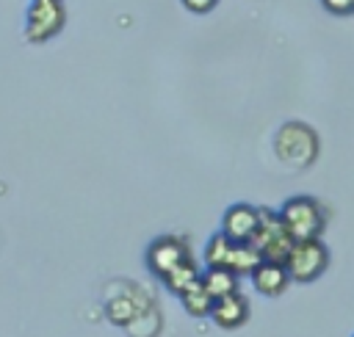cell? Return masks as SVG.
<instances>
[{
    "mask_svg": "<svg viewBox=\"0 0 354 337\" xmlns=\"http://www.w3.org/2000/svg\"><path fill=\"white\" fill-rule=\"evenodd\" d=\"M124 331H127V337H158V331H160V312H158V307L152 304L149 309H144Z\"/></svg>",
    "mask_w": 354,
    "mask_h": 337,
    "instance_id": "obj_16",
    "label": "cell"
},
{
    "mask_svg": "<svg viewBox=\"0 0 354 337\" xmlns=\"http://www.w3.org/2000/svg\"><path fill=\"white\" fill-rule=\"evenodd\" d=\"M257 227H260V207L249 202H235L221 215V232L235 243H252Z\"/></svg>",
    "mask_w": 354,
    "mask_h": 337,
    "instance_id": "obj_8",
    "label": "cell"
},
{
    "mask_svg": "<svg viewBox=\"0 0 354 337\" xmlns=\"http://www.w3.org/2000/svg\"><path fill=\"white\" fill-rule=\"evenodd\" d=\"M61 3H66V0H61Z\"/></svg>",
    "mask_w": 354,
    "mask_h": 337,
    "instance_id": "obj_19",
    "label": "cell"
},
{
    "mask_svg": "<svg viewBox=\"0 0 354 337\" xmlns=\"http://www.w3.org/2000/svg\"><path fill=\"white\" fill-rule=\"evenodd\" d=\"M180 301H183L185 312L194 315V318H207L213 312V304H216V298L207 293V287L202 285V279L196 285H191L185 293H180Z\"/></svg>",
    "mask_w": 354,
    "mask_h": 337,
    "instance_id": "obj_14",
    "label": "cell"
},
{
    "mask_svg": "<svg viewBox=\"0 0 354 337\" xmlns=\"http://www.w3.org/2000/svg\"><path fill=\"white\" fill-rule=\"evenodd\" d=\"M183 3V8H188L191 14H207V11H213L216 6H218V0H180Z\"/></svg>",
    "mask_w": 354,
    "mask_h": 337,
    "instance_id": "obj_18",
    "label": "cell"
},
{
    "mask_svg": "<svg viewBox=\"0 0 354 337\" xmlns=\"http://www.w3.org/2000/svg\"><path fill=\"white\" fill-rule=\"evenodd\" d=\"M202 279V271H199V265L194 262V257H188V260H183L180 265H174L160 282L174 293V296H180V293H185L191 285H196Z\"/></svg>",
    "mask_w": 354,
    "mask_h": 337,
    "instance_id": "obj_11",
    "label": "cell"
},
{
    "mask_svg": "<svg viewBox=\"0 0 354 337\" xmlns=\"http://www.w3.org/2000/svg\"><path fill=\"white\" fill-rule=\"evenodd\" d=\"M290 273H288V265L285 262H274V260H263L254 271H252V285L260 296H282L290 285Z\"/></svg>",
    "mask_w": 354,
    "mask_h": 337,
    "instance_id": "obj_9",
    "label": "cell"
},
{
    "mask_svg": "<svg viewBox=\"0 0 354 337\" xmlns=\"http://www.w3.org/2000/svg\"><path fill=\"white\" fill-rule=\"evenodd\" d=\"M252 243L257 246L260 257L263 260H274V262H285L290 249H293V235L285 229L282 218H279V210H268V207H260V227L252 238Z\"/></svg>",
    "mask_w": 354,
    "mask_h": 337,
    "instance_id": "obj_5",
    "label": "cell"
},
{
    "mask_svg": "<svg viewBox=\"0 0 354 337\" xmlns=\"http://www.w3.org/2000/svg\"><path fill=\"white\" fill-rule=\"evenodd\" d=\"M288 273L293 282L299 285H310L315 282L326 268H329V249L321 238H307V240H296L288 260Z\"/></svg>",
    "mask_w": 354,
    "mask_h": 337,
    "instance_id": "obj_3",
    "label": "cell"
},
{
    "mask_svg": "<svg viewBox=\"0 0 354 337\" xmlns=\"http://www.w3.org/2000/svg\"><path fill=\"white\" fill-rule=\"evenodd\" d=\"M249 312H252L249 298L238 290V293H230L224 298H216L210 318H213V323L218 329H241L249 320Z\"/></svg>",
    "mask_w": 354,
    "mask_h": 337,
    "instance_id": "obj_10",
    "label": "cell"
},
{
    "mask_svg": "<svg viewBox=\"0 0 354 337\" xmlns=\"http://www.w3.org/2000/svg\"><path fill=\"white\" fill-rule=\"evenodd\" d=\"M191 257V246L180 235H160L147 246V268L152 276L163 279L174 265Z\"/></svg>",
    "mask_w": 354,
    "mask_h": 337,
    "instance_id": "obj_7",
    "label": "cell"
},
{
    "mask_svg": "<svg viewBox=\"0 0 354 337\" xmlns=\"http://www.w3.org/2000/svg\"><path fill=\"white\" fill-rule=\"evenodd\" d=\"M238 273L230 268H205L202 271V285L213 298H224L230 293H238Z\"/></svg>",
    "mask_w": 354,
    "mask_h": 337,
    "instance_id": "obj_12",
    "label": "cell"
},
{
    "mask_svg": "<svg viewBox=\"0 0 354 337\" xmlns=\"http://www.w3.org/2000/svg\"><path fill=\"white\" fill-rule=\"evenodd\" d=\"M66 25V8L61 0H30L25 11V39L30 44H44L58 36Z\"/></svg>",
    "mask_w": 354,
    "mask_h": 337,
    "instance_id": "obj_4",
    "label": "cell"
},
{
    "mask_svg": "<svg viewBox=\"0 0 354 337\" xmlns=\"http://www.w3.org/2000/svg\"><path fill=\"white\" fill-rule=\"evenodd\" d=\"M274 152L285 166L304 168V166L315 163V157L321 152V141H318V133L310 124L285 122L274 135Z\"/></svg>",
    "mask_w": 354,
    "mask_h": 337,
    "instance_id": "obj_1",
    "label": "cell"
},
{
    "mask_svg": "<svg viewBox=\"0 0 354 337\" xmlns=\"http://www.w3.org/2000/svg\"><path fill=\"white\" fill-rule=\"evenodd\" d=\"M263 262L260 251L254 243H232L230 257H227V268L235 271L238 276H252V271Z\"/></svg>",
    "mask_w": 354,
    "mask_h": 337,
    "instance_id": "obj_13",
    "label": "cell"
},
{
    "mask_svg": "<svg viewBox=\"0 0 354 337\" xmlns=\"http://www.w3.org/2000/svg\"><path fill=\"white\" fill-rule=\"evenodd\" d=\"M321 6H324L329 14H337V17L354 14V0H321Z\"/></svg>",
    "mask_w": 354,
    "mask_h": 337,
    "instance_id": "obj_17",
    "label": "cell"
},
{
    "mask_svg": "<svg viewBox=\"0 0 354 337\" xmlns=\"http://www.w3.org/2000/svg\"><path fill=\"white\" fill-rule=\"evenodd\" d=\"M149 307H152V298L141 287L127 285V282H116L105 293V315L111 323H116L122 329H127Z\"/></svg>",
    "mask_w": 354,
    "mask_h": 337,
    "instance_id": "obj_6",
    "label": "cell"
},
{
    "mask_svg": "<svg viewBox=\"0 0 354 337\" xmlns=\"http://www.w3.org/2000/svg\"><path fill=\"white\" fill-rule=\"evenodd\" d=\"M279 218L285 229L293 235V240H307V238H321L326 229V213L318 199L313 196H290L279 207Z\"/></svg>",
    "mask_w": 354,
    "mask_h": 337,
    "instance_id": "obj_2",
    "label": "cell"
},
{
    "mask_svg": "<svg viewBox=\"0 0 354 337\" xmlns=\"http://www.w3.org/2000/svg\"><path fill=\"white\" fill-rule=\"evenodd\" d=\"M232 243H235V240H230L221 229H218L216 235H210V240L205 243V251H202L205 268H227V257H230Z\"/></svg>",
    "mask_w": 354,
    "mask_h": 337,
    "instance_id": "obj_15",
    "label": "cell"
}]
</instances>
